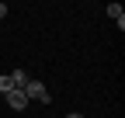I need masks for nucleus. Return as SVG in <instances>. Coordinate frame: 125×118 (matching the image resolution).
Segmentation results:
<instances>
[{"label": "nucleus", "mask_w": 125, "mask_h": 118, "mask_svg": "<svg viewBox=\"0 0 125 118\" xmlns=\"http://www.w3.org/2000/svg\"><path fill=\"white\" fill-rule=\"evenodd\" d=\"M24 97H28V101H38V104H49V101H52V94L45 90L42 80H28V83H24Z\"/></svg>", "instance_id": "nucleus-1"}, {"label": "nucleus", "mask_w": 125, "mask_h": 118, "mask_svg": "<svg viewBox=\"0 0 125 118\" xmlns=\"http://www.w3.org/2000/svg\"><path fill=\"white\" fill-rule=\"evenodd\" d=\"M4 97H7V108H14V111H24V108H28L24 90H10V94H4Z\"/></svg>", "instance_id": "nucleus-2"}, {"label": "nucleus", "mask_w": 125, "mask_h": 118, "mask_svg": "<svg viewBox=\"0 0 125 118\" xmlns=\"http://www.w3.org/2000/svg\"><path fill=\"white\" fill-rule=\"evenodd\" d=\"M28 80H31V77H28L24 69H14V73H10V83H14V90H24V83H28Z\"/></svg>", "instance_id": "nucleus-3"}, {"label": "nucleus", "mask_w": 125, "mask_h": 118, "mask_svg": "<svg viewBox=\"0 0 125 118\" xmlns=\"http://www.w3.org/2000/svg\"><path fill=\"white\" fill-rule=\"evenodd\" d=\"M108 18H115L118 28H125V14H122V4H108Z\"/></svg>", "instance_id": "nucleus-4"}, {"label": "nucleus", "mask_w": 125, "mask_h": 118, "mask_svg": "<svg viewBox=\"0 0 125 118\" xmlns=\"http://www.w3.org/2000/svg\"><path fill=\"white\" fill-rule=\"evenodd\" d=\"M14 90V83H10V77H0V94H10Z\"/></svg>", "instance_id": "nucleus-5"}, {"label": "nucleus", "mask_w": 125, "mask_h": 118, "mask_svg": "<svg viewBox=\"0 0 125 118\" xmlns=\"http://www.w3.org/2000/svg\"><path fill=\"white\" fill-rule=\"evenodd\" d=\"M7 18V4H0V21H4Z\"/></svg>", "instance_id": "nucleus-6"}, {"label": "nucleus", "mask_w": 125, "mask_h": 118, "mask_svg": "<svg viewBox=\"0 0 125 118\" xmlns=\"http://www.w3.org/2000/svg\"><path fill=\"white\" fill-rule=\"evenodd\" d=\"M66 118H83V115H80V111H70V115H66Z\"/></svg>", "instance_id": "nucleus-7"}]
</instances>
